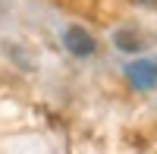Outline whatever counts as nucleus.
<instances>
[{
    "label": "nucleus",
    "mask_w": 157,
    "mask_h": 154,
    "mask_svg": "<svg viewBox=\"0 0 157 154\" xmlns=\"http://www.w3.org/2000/svg\"><path fill=\"white\" fill-rule=\"evenodd\" d=\"M63 44H66V50L72 57H91L94 47H98V41L91 38V32H85L82 25H69V29L63 32Z\"/></svg>",
    "instance_id": "nucleus-1"
},
{
    "label": "nucleus",
    "mask_w": 157,
    "mask_h": 154,
    "mask_svg": "<svg viewBox=\"0 0 157 154\" xmlns=\"http://www.w3.org/2000/svg\"><path fill=\"white\" fill-rule=\"evenodd\" d=\"M126 79L135 88H154L157 85V60H148V57L132 60L126 66Z\"/></svg>",
    "instance_id": "nucleus-2"
},
{
    "label": "nucleus",
    "mask_w": 157,
    "mask_h": 154,
    "mask_svg": "<svg viewBox=\"0 0 157 154\" xmlns=\"http://www.w3.org/2000/svg\"><path fill=\"white\" fill-rule=\"evenodd\" d=\"M113 41H116L120 50H126V54H141L154 38L151 35H141V29H132V25H129V29H120L113 35Z\"/></svg>",
    "instance_id": "nucleus-3"
}]
</instances>
